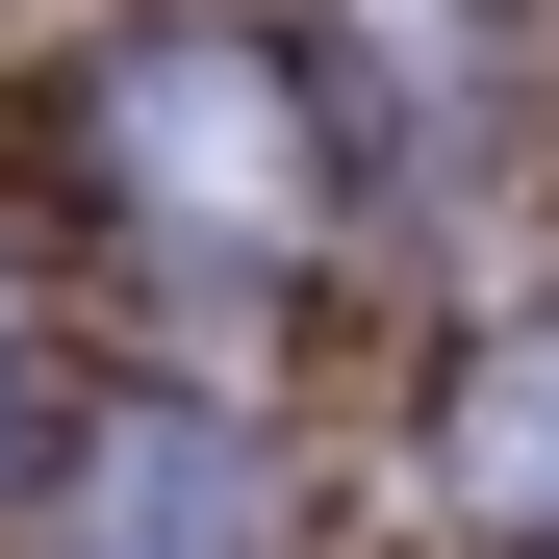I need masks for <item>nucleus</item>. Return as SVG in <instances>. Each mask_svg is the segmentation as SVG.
Returning a JSON list of instances; mask_svg holds the SVG:
<instances>
[{
  "label": "nucleus",
  "instance_id": "5",
  "mask_svg": "<svg viewBox=\"0 0 559 559\" xmlns=\"http://www.w3.org/2000/svg\"><path fill=\"white\" fill-rule=\"evenodd\" d=\"M51 407H76V382H51V306H26V280H0V484H51V457H76Z\"/></svg>",
  "mask_w": 559,
  "mask_h": 559
},
{
  "label": "nucleus",
  "instance_id": "2",
  "mask_svg": "<svg viewBox=\"0 0 559 559\" xmlns=\"http://www.w3.org/2000/svg\"><path fill=\"white\" fill-rule=\"evenodd\" d=\"M254 534H280V484H254V432H229V407L128 382L103 432H76V559H254Z\"/></svg>",
  "mask_w": 559,
  "mask_h": 559
},
{
  "label": "nucleus",
  "instance_id": "4",
  "mask_svg": "<svg viewBox=\"0 0 559 559\" xmlns=\"http://www.w3.org/2000/svg\"><path fill=\"white\" fill-rule=\"evenodd\" d=\"M457 484H484L509 534H559V306L484 356V382H457Z\"/></svg>",
  "mask_w": 559,
  "mask_h": 559
},
{
  "label": "nucleus",
  "instance_id": "1",
  "mask_svg": "<svg viewBox=\"0 0 559 559\" xmlns=\"http://www.w3.org/2000/svg\"><path fill=\"white\" fill-rule=\"evenodd\" d=\"M76 153H103V204L153 229V254H306L331 229V103H306V51L280 26H128L103 76H76Z\"/></svg>",
  "mask_w": 559,
  "mask_h": 559
},
{
  "label": "nucleus",
  "instance_id": "3",
  "mask_svg": "<svg viewBox=\"0 0 559 559\" xmlns=\"http://www.w3.org/2000/svg\"><path fill=\"white\" fill-rule=\"evenodd\" d=\"M306 103H331V153L356 128H484V0H331V51H306Z\"/></svg>",
  "mask_w": 559,
  "mask_h": 559
}]
</instances>
